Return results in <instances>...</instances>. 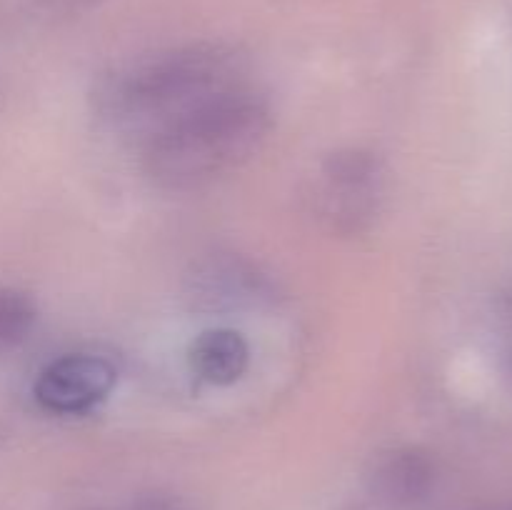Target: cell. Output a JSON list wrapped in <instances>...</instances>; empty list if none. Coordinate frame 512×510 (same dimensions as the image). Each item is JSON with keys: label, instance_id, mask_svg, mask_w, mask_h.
Segmentation results:
<instances>
[{"label": "cell", "instance_id": "obj_1", "mask_svg": "<svg viewBox=\"0 0 512 510\" xmlns=\"http://www.w3.org/2000/svg\"><path fill=\"white\" fill-rule=\"evenodd\" d=\"M270 125L268 103L243 85L148 135L143 168L165 190L203 188L248 163Z\"/></svg>", "mask_w": 512, "mask_h": 510}, {"label": "cell", "instance_id": "obj_2", "mask_svg": "<svg viewBox=\"0 0 512 510\" xmlns=\"http://www.w3.org/2000/svg\"><path fill=\"white\" fill-rule=\"evenodd\" d=\"M243 58L228 45L198 43L130 65L100 85V110L145 138L210 100L243 88Z\"/></svg>", "mask_w": 512, "mask_h": 510}, {"label": "cell", "instance_id": "obj_3", "mask_svg": "<svg viewBox=\"0 0 512 510\" xmlns=\"http://www.w3.org/2000/svg\"><path fill=\"white\" fill-rule=\"evenodd\" d=\"M310 198L318 218L335 233H360L383 200V163L370 150H338L320 165Z\"/></svg>", "mask_w": 512, "mask_h": 510}, {"label": "cell", "instance_id": "obj_4", "mask_svg": "<svg viewBox=\"0 0 512 510\" xmlns=\"http://www.w3.org/2000/svg\"><path fill=\"white\" fill-rule=\"evenodd\" d=\"M115 373L113 363L100 355H63L40 370L33 385V395L40 408L60 415L85 413L95 408L100 400L108 398L113 390Z\"/></svg>", "mask_w": 512, "mask_h": 510}, {"label": "cell", "instance_id": "obj_5", "mask_svg": "<svg viewBox=\"0 0 512 510\" xmlns=\"http://www.w3.org/2000/svg\"><path fill=\"white\" fill-rule=\"evenodd\" d=\"M438 480V465L418 445L388 450L375 460L368 475V493L383 510H413L430 498Z\"/></svg>", "mask_w": 512, "mask_h": 510}, {"label": "cell", "instance_id": "obj_6", "mask_svg": "<svg viewBox=\"0 0 512 510\" xmlns=\"http://www.w3.org/2000/svg\"><path fill=\"white\" fill-rule=\"evenodd\" d=\"M190 368L210 385H233L250 365V348L238 330L213 328L200 333L190 345Z\"/></svg>", "mask_w": 512, "mask_h": 510}, {"label": "cell", "instance_id": "obj_7", "mask_svg": "<svg viewBox=\"0 0 512 510\" xmlns=\"http://www.w3.org/2000/svg\"><path fill=\"white\" fill-rule=\"evenodd\" d=\"M265 278L255 273L250 265L238 260H215L203 265L193 275L195 298H203L208 303H238V300H253L263 295Z\"/></svg>", "mask_w": 512, "mask_h": 510}, {"label": "cell", "instance_id": "obj_8", "mask_svg": "<svg viewBox=\"0 0 512 510\" xmlns=\"http://www.w3.org/2000/svg\"><path fill=\"white\" fill-rule=\"evenodd\" d=\"M38 320V308L25 293L0 288V350L23 343Z\"/></svg>", "mask_w": 512, "mask_h": 510}, {"label": "cell", "instance_id": "obj_9", "mask_svg": "<svg viewBox=\"0 0 512 510\" xmlns=\"http://www.w3.org/2000/svg\"><path fill=\"white\" fill-rule=\"evenodd\" d=\"M495 328L500 343V368L512 388V285L498 298L495 305Z\"/></svg>", "mask_w": 512, "mask_h": 510}, {"label": "cell", "instance_id": "obj_10", "mask_svg": "<svg viewBox=\"0 0 512 510\" xmlns=\"http://www.w3.org/2000/svg\"><path fill=\"white\" fill-rule=\"evenodd\" d=\"M128 510H193V505L173 493H148L135 500Z\"/></svg>", "mask_w": 512, "mask_h": 510}, {"label": "cell", "instance_id": "obj_11", "mask_svg": "<svg viewBox=\"0 0 512 510\" xmlns=\"http://www.w3.org/2000/svg\"><path fill=\"white\" fill-rule=\"evenodd\" d=\"M100 3L103 0H43V8L53 18H75V15L85 13V10L95 8Z\"/></svg>", "mask_w": 512, "mask_h": 510}, {"label": "cell", "instance_id": "obj_12", "mask_svg": "<svg viewBox=\"0 0 512 510\" xmlns=\"http://www.w3.org/2000/svg\"><path fill=\"white\" fill-rule=\"evenodd\" d=\"M475 510H512V495L510 498L498 500V503H488L483 505V508H475Z\"/></svg>", "mask_w": 512, "mask_h": 510}]
</instances>
